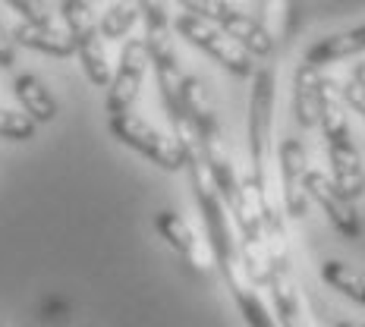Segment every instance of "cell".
Returning a JSON list of instances; mask_svg holds the SVG:
<instances>
[{"label":"cell","instance_id":"cell-19","mask_svg":"<svg viewBox=\"0 0 365 327\" xmlns=\"http://www.w3.org/2000/svg\"><path fill=\"white\" fill-rule=\"evenodd\" d=\"M13 63H16V41H13L10 28L4 26V19H0V70H10Z\"/></svg>","mask_w":365,"mask_h":327},{"label":"cell","instance_id":"cell-2","mask_svg":"<svg viewBox=\"0 0 365 327\" xmlns=\"http://www.w3.org/2000/svg\"><path fill=\"white\" fill-rule=\"evenodd\" d=\"M60 16L66 22V35L73 38L76 57H79L88 82L98 88H108L110 85V63H108V51H104L101 28H98L95 16H91V6L86 0H63V4H60Z\"/></svg>","mask_w":365,"mask_h":327},{"label":"cell","instance_id":"cell-9","mask_svg":"<svg viewBox=\"0 0 365 327\" xmlns=\"http://www.w3.org/2000/svg\"><path fill=\"white\" fill-rule=\"evenodd\" d=\"M324 145H328V161H331L334 186H337L349 202L362 199V195H365V167H362L359 151H356L353 135L331 139V142H324Z\"/></svg>","mask_w":365,"mask_h":327},{"label":"cell","instance_id":"cell-10","mask_svg":"<svg viewBox=\"0 0 365 327\" xmlns=\"http://www.w3.org/2000/svg\"><path fill=\"white\" fill-rule=\"evenodd\" d=\"M322 85L324 76L322 70L309 66L302 60L293 73V117L302 129H315L318 126V110H322Z\"/></svg>","mask_w":365,"mask_h":327},{"label":"cell","instance_id":"cell-3","mask_svg":"<svg viewBox=\"0 0 365 327\" xmlns=\"http://www.w3.org/2000/svg\"><path fill=\"white\" fill-rule=\"evenodd\" d=\"M108 126H110L113 139H120L123 145L139 151L142 157H148V161L158 164L161 170H170V173L182 170V151L177 142H173V135H164L161 129H155L148 120L135 117V113H117V117H110Z\"/></svg>","mask_w":365,"mask_h":327},{"label":"cell","instance_id":"cell-12","mask_svg":"<svg viewBox=\"0 0 365 327\" xmlns=\"http://www.w3.org/2000/svg\"><path fill=\"white\" fill-rule=\"evenodd\" d=\"M362 51H365V26H356V28H349V32L318 38V41L306 51V63L315 66V70H322V66L337 63V60L353 57V54H362Z\"/></svg>","mask_w":365,"mask_h":327},{"label":"cell","instance_id":"cell-1","mask_svg":"<svg viewBox=\"0 0 365 327\" xmlns=\"http://www.w3.org/2000/svg\"><path fill=\"white\" fill-rule=\"evenodd\" d=\"M177 4L182 6V13H192V16L220 28L224 35H230L249 57L274 54V38L268 28L249 16V13H242L240 6H233L230 0H177Z\"/></svg>","mask_w":365,"mask_h":327},{"label":"cell","instance_id":"cell-16","mask_svg":"<svg viewBox=\"0 0 365 327\" xmlns=\"http://www.w3.org/2000/svg\"><path fill=\"white\" fill-rule=\"evenodd\" d=\"M35 135V123L26 113L16 110H4L0 108V139H13V142H29Z\"/></svg>","mask_w":365,"mask_h":327},{"label":"cell","instance_id":"cell-5","mask_svg":"<svg viewBox=\"0 0 365 327\" xmlns=\"http://www.w3.org/2000/svg\"><path fill=\"white\" fill-rule=\"evenodd\" d=\"M145 63H148V51L142 38H126L123 51H120V63L117 73H110V85H108V113H129V108L135 104L145 82Z\"/></svg>","mask_w":365,"mask_h":327},{"label":"cell","instance_id":"cell-4","mask_svg":"<svg viewBox=\"0 0 365 327\" xmlns=\"http://www.w3.org/2000/svg\"><path fill=\"white\" fill-rule=\"evenodd\" d=\"M173 28H177L189 44H195V48L205 51L211 60H217L227 73L242 76V79H246V76H255L252 57H249L230 35H224L220 28L211 26V22L192 16V13H180V16L173 19Z\"/></svg>","mask_w":365,"mask_h":327},{"label":"cell","instance_id":"cell-7","mask_svg":"<svg viewBox=\"0 0 365 327\" xmlns=\"http://www.w3.org/2000/svg\"><path fill=\"white\" fill-rule=\"evenodd\" d=\"M306 192H309L312 202H318V208L328 214V220L337 227L340 233H344L346 239H359L362 237V220H359V214H356L353 202H349L346 195L340 192L337 186H334L331 177H324L322 170L309 167V173H306Z\"/></svg>","mask_w":365,"mask_h":327},{"label":"cell","instance_id":"cell-18","mask_svg":"<svg viewBox=\"0 0 365 327\" xmlns=\"http://www.w3.org/2000/svg\"><path fill=\"white\" fill-rule=\"evenodd\" d=\"M340 98H344V101H346L356 113H362V117H365V85H362L359 79L344 82V85H340Z\"/></svg>","mask_w":365,"mask_h":327},{"label":"cell","instance_id":"cell-15","mask_svg":"<svg viewBox=\"0 0 365 327\" xmlns=\"http://www.w3.org/2000/svg\"><path fill=\"white\" fill-rule=\"evenodd\" d=\"M142 19V0H117V4L108 6V13L101 16L98 28H101V38H126L133 32V26Z\"/></svg>","mask_w":365,"mask_h":327},{"label":"cell","instance_id":"cell-17","mask_svg":"<svg viewBox=\"0 0 365 327\" xmlns=\"http://www.w3.org/2000/svg\"><path fill=\"white\" fill-rule=\"evenodd\" d=\"M13 10L19 13L26 22H35V26H51V10L44 0H6Z\"/></svg>","mask_w":365,"mask_h":327},{"label":"cell","instance_id":"cell-21","mask_svg":"<svg viewBox=\"0 0 365 327\" xmlns=\"http://www.w3.org/2000/svg\"><path fill=\"white\" fill-rule=\"evenodd\" d=\"M337 327H359V324H353V321H340Z\"/></svg>","mask_w":365,"mask_h":327},{"label":"cell","instance_id":"cell-11","mask_svg":"<svg viewBox=\"0 0 365 327\" xmlns=\"http://www.w3.org/2000/svg\"><path fill=\"white\" fill-rule=\"evenodd\" d=\"M13 95L22 104V113L38 126V123H51L57 117V98L51 95V88L38 79L35 73H19L13 79Z\"/></svg>","mask_w":365,"mask_h":327},{"label":"cell","instance_id":"cell-6","mask_svg":"<svg viewBox=\"0 0 365 327\" xmlns=\"http://www.w3.org/2000/svg\"><path fill=\"white\" fill-rule=\"evenodd\" d=\"M280 164V208L287 211V217L299 220L306 217L309 208V192H306V173H309V157L306 145L299 139H284L277 151Z\"/></svg>","mask_w":365,"mask_h":327},{"label":"cell","instance_id":"cell-14","mask_svg":"<svg viewBox=\"0 0 365 327\" xmlns=\"http://www.w3.org/2000/svg\"><path fill=\"white\" fill-rule=\"evenodd\" d=\"M322 280L328 286H334V290H340L346 299H353V302H359V306H365V274L356 271L353 264L331 258V261L322 264Z\"/></svg>","mask_w":365,"mask_h":327},{"label":"cell","instance_id":"cell-13","mask_svg":"<svg viewBox=\"0 0 365 327\" xmlns=\"http://www.w3.org/2000/svg\"><path fill=\"white\" fill-rule=\"evenodd\" d=\"M10 35L16 44H22V48L41 51V54H51V57H73L76 54L73 38L54 26H35V22L22 19L19 26L10 28Z\"/></svg>","mask_w":365,"mask_h":327},{"label":"cell","instance_id":"cell-8","mask_svg":"<svg viewBox=\"0 0 365 327\" xmlns=\"http://www.w3.org/2000/svg\"><path fill=\"white\" fill-rule=\"evenodd\" d=\"M155 227L158 233L167 239V246L177 249L180 258L189 264V268L208 274L215 268V255H211V246L205 239L195 237V230L186 224L180 214H173V211H161V214L155 217Z\"/></svg>","mask_w":365,"mask_h":327},{"label":"cell","instance_id":"cell-22","mask_svg":"<svg viewBox=\"0 0 365 327\" xmlns=\"http://www.w3.org/2000/svg\"><path fill=\"white\" fill-rule=\"evenodd\" d=\"M359 327H365V324H359Z\"/></svg>","mask_w":365,"mask_h":327},{"label":"cell","instance_id":"cell-20","mask_svg":"<svg viewBox=\"0 0 365 327\" xmlns=\"http://www.w3.org/2000/svg\"><path fill=\"white\" fill-rule=\"evenodd\" d=\"M353 79H359L362 85H365V63H359V66H356V70H353Z\"/></svg>","mask_w":365,"mask_h":327}]
</instances>
